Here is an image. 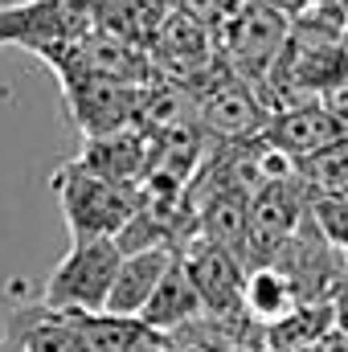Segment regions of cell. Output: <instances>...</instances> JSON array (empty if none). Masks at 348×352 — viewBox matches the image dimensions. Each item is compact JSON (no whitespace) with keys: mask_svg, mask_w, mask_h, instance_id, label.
<instances>
[{"mask_svg":"<svg viewBox=\"0 0 348 352\" xmlns=\"http://www.w3.org/2000/svg\"><path fill=\"white\" fill-rule=\"evenodd\" d=\"M50 184L58 192L70 238H119L127 217L140 209V188H123L87 168L83 160H66Z\"/></svg>","mask_w":348,"mask_h":352,"instance_id":"6da1fadb","label":"cell"},{"mask_svg":"<svg viewBox=\"0 0 348 352\" xmlns=\"http://www.w3.org/2000/svg\"><path fill=\"white\" fill-rule=\"evenodd\" d=\"M287 41H291V16H283L266 0H242V4H234V12L226 21L217 50L230 62V70L238 78H246L250 87H259L266 98V82H270Z\"/></svg>","mask_w":348,"mask_h":352,"instance_id":"7a4b0ae2","label":"cell"},{"mask_svg":"<svg viewBox=\"0 0 348 352\" xmlns=\"http://www.w3.org/2000/svg\"><path fill=\"white\" fill-rule=\"evenodd\" d=\"M119 263H123V250L115 246V238H74L66 258L50 270L41 303L54 311H87V316L102 311Z\"/></svg>","mask_w":348,"mask_h":352,"instance_id":"3957f363","label":"cell"},{"mask_svg":"<svg viewBox=\"0 0 348 352\" xmlns=\"http://www.w3.org/2000/svg\"><path fill=\"white\" fill-rule=\"evenodd\" d=\"M90 33L94 0H21L0 8V45H21L37 58Z\"/></svg>","mask_w":348,"mask_h":352,"instance_id":"277c9868","label":"cell"},{"mask_svg":"<svg viewBox=\"0 0 348 352\" xmlns=\"http://www.w3.org/2000/svg\"><path fill=\"white\" fill-rule=\"evenodd\" d=\"M307 201H312V188L303 176H291V180H279V184H266L262 192L250 197V238H246V270L254 266H270L287 242L303 230L307 221Z\"/></svg>","mask_w":348,"mask_h":352,"instance_id":"5b68a950","label":"cell"},{"mask_svg":"<svg viewBox=\"0 0 348 352\" xmlns=\"http://www.w3.org/2000/svg\"><path fill=\"white\" fill-rule=\"evenodd\" d=\"M58 82H62L74 127L87 140L135 127V107H140L144 87H123V82H107V78H90V74H58Z\"/></svg>","mask_w":348,"mask_h":352,"instance_id":"8992f818","label":"cell"},{"mask_svg":"<svg viewBox=\"0 0 348 352\" xmlns=\"http://www.w3.org/2000/svg\"><path fill=\"white\" fill-rule=\"evenodd\" d=\"M180 263L188 270L201 303L209 316H238L246 311V263L221 246H209V242H193L180 250Z\"/></svg>","mask_w":348,"mask_h":352,"instance_id":"52a82bcc","label":"cell"},{"mask_svg":"<svg viewBox=\"0 0 348 352\" xmlns=\"http://www.w3.org/2000/svg\"><path fill=\"white\" fill-rule=\"evenodd\" d=\"M262 140L299 164V160H312V156L336 148L340 140H348V131L340 127V119L328 102H295V107H279L270 115Z\"/></svg>","mask_w":348,"mask_h":352,"instance_id":"ba28073f","label":"cell"},{"mask_svg":"<svg viewBox=\"0 0 348 352\" xmlns=\"http://www.w3.org/2000/svg\"><path fill=\"white\" fill-rule=\"evenodd\" d=\"M176 263L173 246H152V250H135V254H123L119 274H115V287L107 295V316H123V320H140V311L148 307V299L156 295L160 278L168 274V266Z\"/></svg>","mask_w":348,"mask_h":352,"instance_id":"9c48e42d","label":"cell"},{"mask_svg":"<svg viewBox=\"0 0 348 352\" xmlns=\"http://www.w3.org/2000/svg\"><path fill=\"white\" fill-rule=\"evenodd\" d=\"M78 160L87 168H94L98 176L123 184V188H140L148 180V168H152V140L140 127H127V131H115V135L87 140Z\"/></svg>","mask_w":348,"mask_h":352,"instance_id":"30bf717a","label":"cell"},{"mask_svg":"<svg viewBox=\"0 0 348 352\" xmlns=\"http://www.w3.org/2000/svg\"><path fill=\"white\" fill-rule=\"evenodd\" d=\"M201 316H205V303H201V295H197L188 270H184L180 254H176V263L168 266V274L160 278V287H156V295L148 299V307L140 311V320L160 336V332H176V328H184V324H193V320H201Z\"/></svg>","mask_w":348,"mask_h":352,"instance_id":"8fae6325","label":"cell"},{"mask_svg":"<svg viewBox=\"0 0 348 352\" xmlns=\"http://www.w3.org/2000/svg\"><path fill=\"white\" fill-rule=\"evenodd\" d=\"M164 8L168 4H160V0H94V33L148 54Z\"/></svg>","mask_w":348,"mask_h":352,"instance_id":"7c38bea8","label":"cell"},{"mask_svg":"<svg viewBox=\"0 0 348 352\" xmlns=\"http://www.w3.org/2000/svg\"><path fill=\"white\" fill-rule=\"evenodd\" d=\"M295 307H303L299 291H295V283L279 266H254V270H246V316H254L262 324H279Z\"/></svg>","mask_w":348,"mask_h":352,"instance_id":"4fadbf2b","label":"cell"},{"mask_svg":"<svg viewBox=\"0 0 348 352\" xmlns=\"http://www.w3.org/2000/svg\"><path fill=\"white\" fill-rule=\"evenodd\" d=\"M299 176L307 180L312 192L348 201V140H340L336 148H328V152H320L312 160H299Z\"/></svg>","mask_w":348,"mask_h":352,"instance_id":"5bb4252c","label":"cell"},{"mask_svg":"<svg viewBox=\"0 0 348 352\" xmlns=\"http://www.w3.org/2000/svg\"><path fill=\"white\" fill-rule=\"evenodd\" d=\"M307 217H312V226L320 230V238L332 250H348V201L345 197H320V192H312Z\"/></svg>","mask_w":348,"mask_h":352,"instance_id":"9a60e30c","label":"cell"},{"mask_svg":"<svg viewBox=\"0 0 348 352\" xmlns=\"http://www.w3.org/2000/svg\"><path fill=\"white\" fill-rule=\"evenodd\" d=\"M234 4H238V0H168V8H176V12L188 16V21H197L209 37H221V29H226Z\"/></svg>","mask_w":348,"mask_h":352,"instance_id":"2e32d148","label":"cell"},{"mask_svg":"<svg viewBox=\"0 0 348 352\" xmlns=\"http://www.w3.org/2000/svg\"><path fill=\"white\" fill-rule=\"evenodd\" d=\"M348 274V270H345ZM332 320H336V328L348 336V278L340 283V291H336V303H332Z\"/></svg>","mask_w":348,"mask_h":352,"instance_id":"e0dca14e","label":"cell"},{"mask_svg":"<svg viewBox=\"0 0 348 352\" xmlns=\"http://www.w3.org/2000/svg\"><path fill=\"white\" fill-rule=\"evenodd\" d=\"M140 352H164V349H160L156 340H148V344H144V349H140Z\"/></svg>","mask_w":348,"mask_h":352,"instance_id":"ac0fdd59","label":"cell"},{"mask_svg":"<svg viewBox=\"0 0 348 352\" xmlns=\"http://www.w3.org/2000/svg\"><path fill=\"white\" fill-rule=\"evenodd\" d=\"M0 352H17V349H12V344H4V340H0Z\"/></svg>","mask_w":348,"mask_h":352,"instance_id":"d6986e66","label":"cell"},{"mask_svg":"<svg viewBox=\"0 0 348 352\" xmlns=\"http://www.w3.org/2000/svg\"><path fill=\"white\" fill-rule=\"evenodd\" d=\"M238 4H242V0H238Z\"/></svg>","mask_w":348,"mask_h":352,"instance_id":"ffe728a7","label":"cell"}]
</instances>
